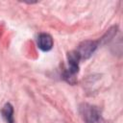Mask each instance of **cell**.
<instances>
[{
	"label": "cell",
	"mask_w": 123,
	"mask_h": 123,
	"mask_svg": "<svg viewBox=\"0 0 123 123\" xmlns=\"http://www.w3.org/2000/svg\"><path fill=\"white\" fill-rule=\"evenodd\" d=\"M80 113L85 123H106L99 109L89 104H82L80 106Z\"/></svg>",
	"instance_id": "cell-1"
},
{
	"label": "cell",
	"mask_w": 123,
	"mask_h": 123,
	"mask_svg": "<svg viewBox=\"0 0 123 123\" xmlns=\"http://www.w3.org/2000/svg\"><path fill=\"white\" fill-rule=\"evenodd\" d=\"M97 46L98 43L96 41H85L79 45L76 52L78 53L81 59H87L92 55Z\"/></svg>",
	"instance_id": "cell-3"
},
{
	"label": "cell",
	"mask_w": 123,
	"mask_h": 123,
	"mask_svg": "<svg viewBox=\"0 0 123 123\" xmlns=\"http://www.w3.org/2000/svg\"><path fill=\"white\" fill-rule=\"evenodd\" d=\"M81 58L78 55V53L75 51H71L67 55V61H68V66L64 71V79L66 81L73 83V79L75 74L79 70V62Z\"/></svg>",
	"instance_id": "cell-2"
},
{
	"label": "cell",
	"mask_w": 123,
	"mask_h": 123,
	"mask_svg": "<svg viewBox=\"0 0 123 123\" xmlns=\"http://www.w3.org/2000/svg\"><path fill=\"white\" fill-rule=\"evenodd\" d=\"M37 46L42 51H49L53 47V39L48 34H40L37 37Z\"/></svg>",
	"instance_id": "cell-4"
},
{
	"label": "cell",
	"mask_w": 123,
	"mask_h": 123,
	"mask_svg": "<svg viewBox=\"0 0 123 123\" xmlns=\"http://www.w3.org/2000/svg\"><path fill=\"white\" fill-rule=\"evenodd\" d=\"M2 114L7 123H13V109L11 104H6L2 110Z\"/></svg>",
	"instance_id": "cell-5"
}]
</instances>
